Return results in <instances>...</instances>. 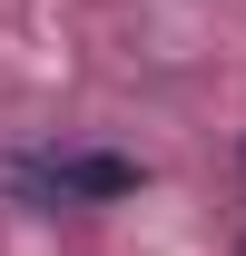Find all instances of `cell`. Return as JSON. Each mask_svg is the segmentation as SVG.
Segmentation results:
<instances>
[{
    "label": "cell",
    "mask_w": 246,
    "mask_h": 256,
    "mask_svg": "<svg viewBox=\"0 0 246 256\" xmlns=\"http://www.w3.org/2000/svg\"><path fill=\"white\" fill-rule=\"evenodd\" d=\"M10 188L60 197V207H108V197L138 188V158H108V148H60V158H40V168H10Z\"/></svg>",
    "instance_id": "obj_1"
}]
</instances>
